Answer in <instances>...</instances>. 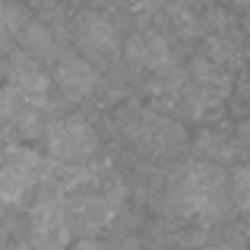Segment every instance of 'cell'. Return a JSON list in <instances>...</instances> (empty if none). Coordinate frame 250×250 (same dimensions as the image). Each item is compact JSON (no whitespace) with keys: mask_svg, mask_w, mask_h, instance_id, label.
I'll return each mask as SVG.
<instances>
[{"mask_svg":"<svg viewBox=\"0 0 250 250\" xmlns=\"http://www.w3.org/2000/svg\"><path fill=\"white\" fill-rule=\"evenodd\" d=\"M48 152L61 165H83L95 152V130L83 117H63V121L48 124Z\"/></svg>","mask_w":250,"mask_h":250,"instance_id":"1","label":"cell"},{"mask_svg":"<svg viewBox=\"0 0 250 250\" xmlns=\"http://www.w3.org/2000/svg\"><path fill=\"white\" fill-rule=\"evenodd\" d=\"M114 215H117V209L102 193H73V200H63V222H67L70 234L76 231L80 238L95 234Z\"/></svg>","mask_w":250,"mask_h":250,"instance_id":"2","label":"cell"},{"mask_svg":"<svg viewBox=\"0 0 250 250\" xmlns=\"http://www.w3.org/2000/svg\"><path fill=\"white\" fill-rule=\"evenodd\" d=\"M76 38H80L85 54L98 57V61H108V57H114L117 51H121V35H117V29L104 16H98V13H83V16L76 19Z\"/></svg>","mask_w":250,"mask_h":250,"instance_id":"3","label":"cell"},{"mask_svg":"<svg viewBox=\"0 0 250 250\" xmlns=\"http://www.w3.org/2000/svg\"><path fill=\"white\" fill-rule=\"evenodd\" d=\"M48 85H51V80L35 63V57H29V54H13L10 57V89L22 102H42Z\"/></svg>","mask_w":250,"mask_h":250,"instance_id":"4","label":"cell"},{"mask_svg":"<svg viewBox=\"0 0 250 250\" xmlns=\"http://www.w3.org/2000/svg\"><path fill=\"white\" fill-rule=\"evenodd\" d=\"M127 57L136 63V67L155 70V73H162V70H168L171 63H174L171 44L159 35V32H136V35L127 42Z\"/></svg>","mask_w":250,"mask_h":250,"instance_id":"5","label":"cell"},{"mask_svg":"<svg viewBox=\"0 0 250 250\" xmlns=\"http://www.w3.org/2000/svg\"><path fill=\"white\" fill-rule=\"evenodd\" d=\"M54 83L67 98H85V95L95 92L98 73H95V67H92L89 61H83V57H63V61H57Z\"/></svg>","mask_w":250,"mask_h":250,"instance_id":"6","label":"cell"},{"mask_svg":"<svg viewBox=\"0 0 250 250\" xmlns=\"http://www.w3.org/2000/svg\"><path fill=\"white\" fill-rule=\"evenodd\" d=\"M140 140L146 146H152L155 152H177L187 136H184L181 124L168 121V117H146L140 124Z\"/></svg>","mask_w":250,"mask_h":250,"instance_id":"7","label":"cell"},{"mask_svg":"<svg viewBox=\"0 0 250 250\" xmlns=\"http://www.w3.org/2000/svg\"><path fill=\"white\" fill-rule=\"evenodd\" d=\"M70 241H73V234H70L67 222H35L29 250H67Z\"/></svg>","mask_w":250,"mask_h":250,"instance_id":"8","label":"cell"},{"mask_svg":"<svg viewBox=\"0 0 250 250\" xmlns=\"http://www.w3.org/2000/svg\"><path fill=\"white\" fill-rule=\"evenodd\" d=\"M19 42H22V48H25L29 57H42V61L44 57H57V38H54V32L42 22L22 25V29H19Z\"/></svg>","mask_w":250,"mask_h":250,"instance_id":"9","label":"cell"},{"mask_svg":"<svg viewBox=\"0 0 250 250\" xmlns=\"http://www.w3.org/2000/svg\"><path fill=\"white\" fill-rule=\"evenodd\" d=\"M196 152L206 162H212V165H222V162L231 159V143L219 133H203L200 140H196Z\"/></svg>","mask_w":250,"mask_h":250,"instance_id":"10","label":"cell"},{"mask_svg":"<svg viewBox=\"0 0 250 250\" xmlns=\"http://www.w3.org/2000/svg\"><path fill=\"white\" fill-rule=\"evenodd\" d=\"M247 193H250V174L247 168H234L231 181H228V196L234 200L238 209H247Z\"/></svg>","mask_w":250,"mask_h":250,"instance_id":"11","label":"cell"},{"mask_svg":"<svg viewBox=\"0 0 250 250\" xmlns=\"http://www.w3.org/2000/svg\"><path fill=\"white\" fill-rule=\"evenodd\" d=\"M19 104H22V98L13 89H0V127H10L13 124V114L19 111Z\"/></svg>","mask_w":250,"mask_h":250,"instance_id":"12","label":"cell"},{"mask_svg":"<svg viewBox=\"0 0 250 250\" xmlns=\"http://www.w3.org/2000/svg\"><path fill=\"white\" fill-rule=\"evenodd\" d=\"M67 250H104V244H98V241H92V238H83V241H76V244L67 247Z\"/></svg>","mask_w":250,"mask_h":250,"instance_id":"13","label":"cell"},{"mask_svg":"<svg viewBox=\"0 0 250 250\" xmlns=\"http://www.w3.org/2000/svg\"><path fill=\"white\" fill-rule=\"evenodd\" d=\"M104 250H140V244H136V241H121V244H114V247H104Z\"/></svg>","mask_w":250,"mask_h":250,"instance_id":"14","label":"cell"},{"mask_svg":"<svg viewBox=\"0 0 250 250\" xmlns=\"http://www.w3.org/2000/svg\"><path fill=\"white\" fill-rule=\"evenodd\" d=\"M10 250H29V244H16V247H10Z\"/></svg>","mask_w":250,"mask_h":250,"instance_id":"15","label":"cell"}]
</instances>
